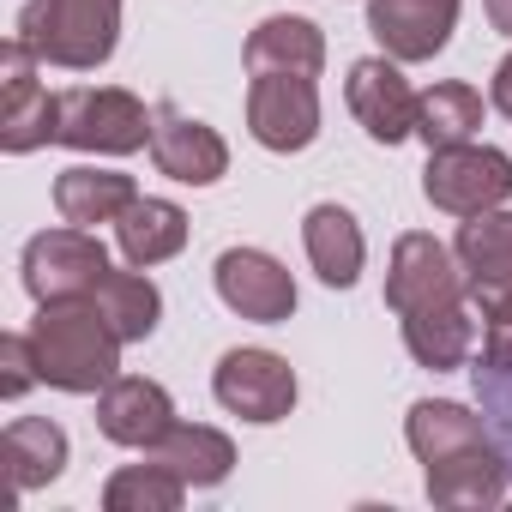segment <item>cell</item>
<instances>
[{
  "mask_svg": "<svg viewBox=\"0 0 512 512\" xmlns=\"http://www.w3.org/2000/svg\"><path fill=\"white\" fill-rule=\"evenodd\" d=\"M217 296L253 326H284L296 314V278L260 247H229L217 260Z\"/></svg>",
  "mask_w": 512,
  "mask_h": 512,
  "instance_id": "8fae6325",
  "label": "cell"
},
{
  "mask_svg": "<svg viewBox=\"0 0 512 512\" xmlns=\"http://www.w3.org/2000/svg\"><path fill=\"white\" fill-rule=\"evenodd\" d=\"M151 121H157V109H145L133 91H115V85H97L91 91V85H79V91H61L55 145L127 157V151H145L151 145Z\"/></svg>",
  "mask_w": 512,
  "mask_h": 512,
  "instance_id": "3957f363",
  "label": "cell"
},
{
  "mask_svg": "<svg viewBox=\"0 0 512 512\" xmlns=\"http://www.w3.org/2000/svg\"><path fill=\"white\" fill-rule=\"evenodd\" d=\"M488 97H494V109H500V115L512 121V55H506L500 67H494V91H488Z\"/></svg>",
  "mask_w": 512,
  "mask_h": 512,
  "instance_id": "f1b7e54d",
  "label": "cell"
},
{
  "mask_svg": "<svg viewBox=\"0 0 512 512\" xmlns=\"http://www.w3.org/2000/svg\"><path fill=\"white\" fill-rule=\"evenodd\" d=\"M404 434H410V452L422 458V470H434V464H452V458H464V452L488 446L482 422H476L464 404H446V398H422V404L410 410Z\"/></svg>",
  "mask_w": 512,
  "mask_h": 512,
  "instance_id": "ffe728a7",
  "label": "cell"
},
{
  "mask_svg": "<svg viewBox=\"0 0 512 512\" xmlns=\"http://www.w3.org/2000/svg\"><path fill=\"white\" fill-rule=\"evenodd\" d=\"M151 157H157V169H163L169 181H181V187H211V181H223V169H229V145L217 139V127L181 115L175 103H157Z\"/></svg>",
  "mask_w": 512,
  "mask_h": 512,
  "instance_id": "7c38bea8",
  "label": "cell"
},
{
  "mask_svg": "<svg viewBox=\"0 0 512 512\" xmlns=\"http://www.w3.org/2000/svg\"><path fill=\"white\" fill-rule=\"evenodd\" d=\"M55 127H61V97L37 85V55L13 37L0 55V151L25 157L37 145H55Z\"/></svg>",
  "mask_w": 512,
  "mask_h": 512,
  "instance_id": "30bf717a",
  "label": "cell"
},
{
  "mask_svg": "<svg viewBox=\"0 0 512 512\" xmlns=\"http://www.w3.org/2000/svg\"><path fill=\"white\" fill-rule=\"evenodd\" d=\"M97 428L115 440V446H133V452H151L169 428H175V404L157 380H109L97 392Z\"/></svg>",
  "mask_w": 512,
  "mask_h": 512,
  "instance_id": "9a60e30c",
  "label": "cell"
},
{
  "mask_svg": "<svg viewBox=\"0 0 512 512\" xmlns=\"http://www.w3.org/2000/svg\"><path fill=\"white\" fill-rule=\"evenodd\" d=\"M422 193H428L434 211H452V217L494 211V205L512 199V157L494 151V145H446V151H428Z\"/></svg>",
  "mask_w": 512,
  "mask_h": 512,
  "instance_id": "5b68a950",
  "label": "cell"
},
{
  "mask_svg": "<svg viewBox=\"0 0 512 512\" xmlns=\"http://www.w3.org/2000/svg\"><path fill=\"white\" fill-rule=\"evenodd\" d=\"M458 0H368V31L392 61H434L452 43Z\"/></svg>",
  "mask_w": 512,
  "mask_h": 512,
  "instance_id": "4fadbf2b",
  "label": "cell"
},
{
  "mask_svg": "<svg viewBox=\"0 0 512 512\" xmlns=\"http://www.w3.org/2000/svg\"><path fill=\"white\" fill-rule=\"evenodd\" d=\"M247 133L266 151H308L320 139V91L308 73H253Z\"/></svg>",
  "mask_w": 512,
  "mask_h": 512,
  "instance_id": "52a82bcc",
  "label": "cell"
},
{
  "mask_svg": "<svg viewBox=\"0 0 512 512\" xmlns=\"http://www.w3.org/2000/svg\"><path fill=\"white\" fill-rule=\"evenodd\" d=\"M482 127V97L470 85H434L422 91V109H416V133L428 139V151H446V145H470Z\"/></svg>",
  "mask_w": 512,
  "mask_h": 512,
  "instance_id": "d4e9b609",
  "label": "cell"
},
{
  "mask_svg": "<svg viewBox=\"0 0 512 512\" xmlns=\"http://www.w3.org/2000/svg\"><path fill=\"white\" fill-rule=\"evenodd\" d=\"M43 67L91 73L115 55L121 37V0H31L13 31Z\"/></svg>",
  "mask_w": 512,
  "mask_h": 512,
  "instance_id": "7a4b0ae2",
  "label": "cell"
},
{
  "mask_svg": "<svg viewBox=\"0 0 512 512\" xmlns=\"http://www.w3.org/2000/svg\"><path fill=\"white\" fill-rule=\"evenodd\" d=\"M37 380H43V368H37L31 332H25V338H19V332H7V338H0V398H25Z\"/></svg>",
  "mask_w": 512,
  "mask_h": 512,
  "instance_id": "4316f807",
  "label": "cell"
},
{
  "mask_svg": "<svg viewBox=\"0 0 512 512\" xmlns=\"http://www.w3.org/2000/svg\"><path fill=\"white\" fill-rule=\"evenodd\" d=\"M115 241L127 253V266H163L187 247V211L175 199H133L121 217H115Z\"/></svg>",
  "mask_w": 512,
  "mask_h": 512,
  "instance_id": "e0dca14e",
  "label": "cell"
},
{
  "mask_svg": "<svg viewBox=\"0 0 512 512\" xmlns=\"http://www.w3.org/2000/svg\"><path fill=\"white\" fill-rule=\"evenodd\" d=\"M458 266H464V296L482 320H512V211H476L458 223Z\"/></svg>",
  "mask_w": 512,
  "mask_h": 512,
  "instance_id": "8992f818",
  "label": "cell"
},
{
  "mask_svg": "<svg viewBox=\"0 0 512 512\" xmlns=\"http://www.w3.org/2000/svg\"><path fill=\"white\" fill-rule=\"evenodd\" d=\"M181 494H187V482H181L175 470H163V464L145 458V464H127V470L109 476L103 506H109V512H175Z\"/></svg>",
  "mask_w": 512,
  "mask_h": 512,
  "instance_id": "484cf974",
  "label": "cell"
},
{
  "mask_svg": "<svg viewBox=\"0 0 512 512\" xmlns=\"http://www.w3.org/2000/svg\"><path fill=\"white\" fill-rule=\"evenodd\" d=\"M416 109H422V97L410 91L398 61H356L350 67V115L362 121L368 139H380V145L410 139L416 133Z\"/></svg>",
  "mask_w": 512,
  "mask_h": 512,
  "instance_id": "5bb4252c",
  "label": "cell"
},
{
  "mask_svg": "<svg viewBox=\"0 0 512 512\" xmlns=\"http://www.w3.org/2000/svg\"><path fill=\"white\" fill-rule=\"evenodd\" d=\"M488 25H494L500 37H512V0H488Z\"/></svg>",
  "mask_w": 512,
  "mask_h": 512,
  "instance_id": "f546056e",
  "label": "cell"
},
{
  "mask_svg": "<svg viewBox=\"0 0 512 512\" xmlns=\"http://www.w3.org/2000/svg\"><path fill=\"white\" fill-rule=\"evenodd\" d=\"M482 368L512 374V320H488V338H482Z\"/></svg>",
  "mask_w": 512,
  "mask_h": 512,
  "instance_id": "83f0119b",
  "label": "cell"
},
{
  "mask_svg": "<svg viewBox=\"0 0 512 512\" xmlns=\"http://www.w3.org/2000/svg\"><path fill=\"white\" fill-rule=\"evenodd\" d=\"M217 404L241 422H284L296 410V368L272 350H229L217 362V380H211Z\"/></svg>",
  "mask_w": 512,
  "mask_h": 512,
  "instance_id": "9c48e42d",
  "label": "cell"
},
{
  "mask_svg": "<svg viewBox=\"0 0 512 512\" xmlns=\"http://www.w3.org/2000/svg\"><path fill=\"white\" fill-rule=\"evenodd\" d=\"M470 344H476L470 302H440V308H416V314H404V350H410L422 368H434V374L464 368Z\"/></svg>",
  "mask_w": 512,
  "mask_h": 512,
  "instance_id": "7402d4cb",
  "label": "cell"
},
{
  "mask_svg": "<svg viewBox=\"0 0 512 512\" xmlns=\"http://www.w3.org/2000/svg\"><path fill=\"white\" fill-rule=\"evenodd\" d=\"M31 350L37 368L55 392H103L109 380H121V332L109 326V314L85 296V302H49L31 320Z\"/></svg>",
  "mask_w": 512,
  "mask_h": 512,
  "instance_id": "6da1fadb",
  "label": "cell"
},
{
  "mask_svg": "<svg viewBox=\"0 0 512 512\" xmlns=\"http://www.w3.org/2000/svg\"><path fill=\"white\" fill-rule=\"evenodd\" d=\"M109 247L91 235V229H43L25 241V290L37 296V308L49 302H85L103 290L109 278Z\"/></svg>",
  "mask_w": 512,
  "mask_h": 512,
  "instance_id": "277c9868",
  "label": "cell"
},
{
  "mask_svg": "<svg viewBox=\"0 0 512 512\" xmlns=\"http://www.w3.org/2000/svg\"><path fill=\"white\" fill-rule=\"evenodd\" d=\"M241 55H247V73H308V79H320L326 37L308 19H296V13H278L266 25H253V37H247Z\"/></svg>",
  "mask_w": 512,
  "mask_h": 512,
  "instance_id": "2e32d148",
  "label": "cell"
},
{
  "mask_svg": "<svg viewBox=\"0 0 512 512\" xmlns=\"http://www.w3.org/2000/svg\"><path fill=\"white\" fill-rule=\"evenodd\" d=\"M103 314H109V326L121 332V344H139V338H151L157 332V320H163V296H157V284L133 266V272H109L103 278V290L91 296Z\"/></svg>",
  "mask_w": 512,
  "mask_h": 512,
  "instance_id": "cb8c5ba5",
  "label": "cell"
},
{
  "mask_svg": "<svg viewBox=\"0 0 512 512\" xmlns=\"http://www.w3.org/2000/svg\"><path fill=\"white\" fill-rule=\"evenodd\" d=\"M302 241H308V260L320 272V284L332 290H350L362 278V260H368V247H362V229L344 205H314L308 223H302Z\"/></svg>",
  "mask_w": 512,
  "mask_h": 512,
  "instance_id": "d6986e66",
  "label": "cell"
},
{
  "mask_svg": "<svg viewBox=\"0 0 512 512\" xmlns=\"http://www.w3.org/2000/svg\"><path fill=\"white\" fill-rule=\"evenodd\" d=\"M440 302H470L464 296V266H458V253L422 229L398 235L392 247V272H386V308L404 320L416 308H440Z\"/></svg>",
  "mask_w": 512,
  "mask_h": 512,
  "instance_id": "ba28073f",
  "label": "cell"
},
{
  "mask_svg": "<svg viewBox=\"0 0 512 512\" xmlns=\"http://www.w3.org/2000/svg\"><path fill=\"white\" fill-rule=\"evenodd\" d=\"M133 199H139V187H133V175H121V169H91V163H79V169H61V181H55V205H61V217L79 223V229L115 223Z\"/></svg>",
  "mask_w": 512,
  "mask_h": 512,
  "instance_id": "44dd1931",
  "label": "cell"
},
{
  "mask_svg": "<svg viewBox=\"0 0 512 512\" xmlns=\"http://www.w3.org/2000/svg\"><path fill=\"white\" fill-rule=\"evenodd\" d=\"M0 464H7V476H13V494H31V488L61 476L67 434L55 422H43V416H19L7 434H0Z\"/></svg>",
  "mask_w": 512,
  "mask_h": 512,
  "instance_id": "603a6c76",
  "label": "cell"
},
{
  "mask_svg": "<svg viewBox=\"0 0 512 512\" xmlns=\"http://www.w3.org/2000/svg\"><path fill=\"white\" fill-rule=\"evenodd\" d=\"M145 458L163 464V470H175L187 488H217V482L235 470V446H229V434H217V428H205V422H175Z\"/></svg>",
  "mask_w": 512,
  "mask_h": 512,
  "instance_id": "ac0fdd59",
  "label": "cell"
}]
</instances>
